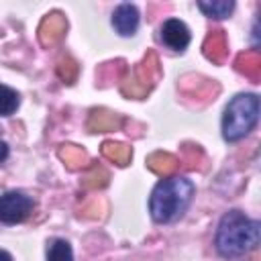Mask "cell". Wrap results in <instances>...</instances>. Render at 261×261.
Segmentation results:
<instances>
[{"instance_id": "obj_11", "label": "cell", "mask_w": 261, "mask_h": 261, "mask_svg": "<svg viewBox=\"0 0 261 261\" xmlns=\"http://www.w3.org/2000/svg\"><path fill=\"white\" fill-rule=\"evenodd\" d=\"M102 155L108 159V161H114L118 165H126V161L130 159V149L126 145H120V143H104L102 145Z\"/></svg>"}, {"instance_id": "obj_1", "label": "cell", "mask_w": 261, "mask_h": 261, "mask_svg": "<svg viewBox=\"0 0 261 261\" xmlns=\"http://www.w3.org/2000/svg\"><path fill=\"white\" fill-rule=\"evenodd\" d=\"M214 243L222 257L245 255L259 243V222L247 218L241 210H230L220 218Z\"/></svg>"}, {"instance_id": "obj_7", "label": "cell", "mask_w": 261, "mask_h": 261, "mask_svg": "<svg viewBox=\"0 0 261 261\" xmlns=\"http://www.w3.org/2000/svg\"><path fill=\"white\" fill-rule=\"evenodd\" d=\"M204 53L208 59L212 61H222L224 59V53H226V39H224V33L222 31H214L212 35H208L206 43H204Z\"/></svg>"}, {"instance_id": "obj_15", "label": "cell", "mask_w": 261, "mask_h": 261, "mask_svg": "<svg viewBox=\"0 0 261 261\" xmlns=\"http://www.w3.org/2000/svg\"><path fill=\"white\" fill-rule=\"evenodd\" d=\"M61 157H63L65 163H69L71 167H73L75 163H84V161H86V153H84L82 149L73 147V145H67V147L61 151Z\"/></svg>"}, {"instance_id": "obj_18", "label": "cell", "mask_w": 261, "mask_h": 261, "mask_svg": "<svg viewBox=\"0 0 261 261\" xmlns=\"http://www.w3.org/2000/svg\"><path fill=\"white\" fill-rule=\"evenodd\" d=\"M0 261H12V257L6 251H0Z\"/></svg>"}, {"instance_id": "obj_10", "label": "cell", "mask_w": 261, "mask_h": 261, "mask_svg": "<svg viewBox=\"0 0 261 261\" xmlns=\"http://www.w3.org/2000/svg\"><path fill=\"white\" fill-rule=\"evenodd\" d=\"M198 8L210 16V18H226L232 8H234V2L232 0H214V2H198Z\"/></svg>"}, {"instance_id": "obj_2", "label": "cell", "mask_w": 261, "mask_h": 261, "mask_svg": "<svg viewBox=\"0 0 261 261\" xmlns=\"http://www.w3.org/2000/svg\"><path fill=\"white\" fill-rule=\"evenodd\" d=\"M194 196V184L179 175L163 177L151 192L149 210L155 222H171L179 218Z\"/></svg>"}, {"instance_id": "obj_12", "label": "cell", "mask_w": 261, "mask_h": 261, "mask_svg": "<svg viewBox=\"0 0 261 261\" xmlns=\"http://www.w3.org/2000/svg\"><path fill=\"white\" fill-rule=\"evenodd\" d=\"M47 261H73V253H71L69 243L63 239L51 241L49 251H47Z\"/></svg>"}, {"instance_id": "obj_14", "label": "cell", "mask_w": 261, "mask_h": 261, "mask_svg": "<svg viewBox=\"0 0 261 261\" xmlns=\"http://www.w3.org/2000/svg\"><path fill=\"white\" fill-rule=\"evenodd\" d=\"M41 27H45V29L49 27V31H51V33H49V35H51V37H49V43H51V41H55V39H59V37H61V33L65 31V22H63V18H61L59 14H51L49 18H45V20H43V24H41Z\"/></svg>"}, {"instance_id": "obj_3", "label": "cell", "mask_w": 261, "mask_h": 261, "mask_svg": "<svg viewBox=\"0 0 261 261\" xmlns=\"http://www.w3.org/2000/svg\"><path fill=\"white\" fill-rule=\"evenodd\" d=\"M259 118V98L255 94L234 96L222 116V135L226 141H239L251 133Z\"/></svg>"}, {"instance_id": "obj_9", "label": "cell", "mask_w": 261, "mask_h": 261, "mask_svg": "<svg viewBox=\"0 0 261 261\" xmlns=\"http://www.w3.org/2000/svg\"><path fill=\"white\" fill-rule=\"evenodd\" d=\"M155 173L163 175V177H169L175 169H177V159L167 155V153H155L149 157V163H147Z\"/></svg>"}, {"instance_id": "obj_4", "label": "cell", "mask_w": 261, "mask_h": 261, "mask_svg": "<svg viewBox=\"0 0 261 261\" xmlns=\"http://www.w3.org/2000/svg\"><path fill=\"white\" fill-rule=\"evenodd\" d=\"M33 198L22 192H6L0 196V222L16 224L33 212Z\"/></svg>"}, {"instance_id": "obj_8", "label": "cell", "mask_w": 261, "mask_h": 261, "mask_svg": "<svg viewBox=\"0 0 261 261\" xmlns=\"http://www.w3.org/2000/svg\"><path fill=\"white\" fill-rule=\"evenodd\" d=\"M237 67H239V71H243L251 80H257L259 71H261V57H259V53L257 51H247V53L239 55L237 57Z\"/></svg>"}, {"instance_id": "obj_17", "label": "cell", "mask_w": 261, "mask_h": 261, "mask_svg": "<svg viewBox=\"0 0 261 261\" xmlns=\"http://www.w3.org/2000/svg\"><path fill=\"white\" fill-rule=\"evenodd\" d=\"M6 157H8V145H6L4 141H0V163H2Z\"/></svg>"}, {"instance_id": "obj_16", "label": "cell", "mask_w": 261, "mask_h": 261, "mask_svg": "<svg viewBox=\"0 0 261 261\" xmlns=\"http://www.w3.org/2000/svg\"><path fill=\"white\" fill-rule=\"evenodd\" d=\"M94 116H96V118H100V122H98V128H108V126H116V118H114V114H110V116L106 118L104 114H98V112H94Z\"/></svg>"}, {"instance_id": "obj_13", "label": "cell", "mask_w": 261, "mask_h": 261, "mask_svg": "<svg viewBox=\"0 0 261 261\" xmlns=\"http://www.w3.org/2000/svg\"><path fill=\"white\" fill-rule=\"evenodd\" d=\"M18 94L12 88L0 84V116H10L18 108Z\"/></svg>"}, {"instance_id": "obj_5", "label": "cell", "mask_w": 261, "mask_h": 261, "mask_svg": "<svg viewBox=\"0 0 261 261\" xmlns=\"http://www.w3.org/2000/svg\"><path fill=\"white\" fill-rule=\"evenodd\" d=\"M161 41L173 51H184L190 43V31L181 20L169 18L161 27Z\"/></svg>"}, {"instance_id": "obj_6", "label": "cell", "mask_w": 261, "mask_h": 261, "mask_svg": "<svg viewBox=\"0 0 261 261\" xmlns=\"http://www.w3.org/2000/svg\"><path fill=\"white\" fill-rule=\"evenodd\" d=\"M112 24L118 35L130 37L139 27V10L133 4H120L112 14Z\"/></svg>"}]
</instances>
